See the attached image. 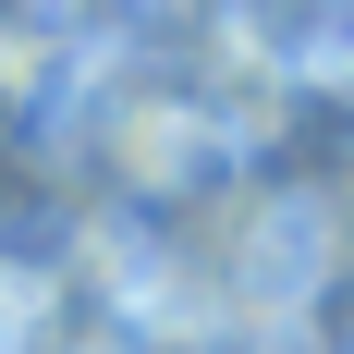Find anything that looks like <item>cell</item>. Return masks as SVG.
<instances>
[]
</instances>
